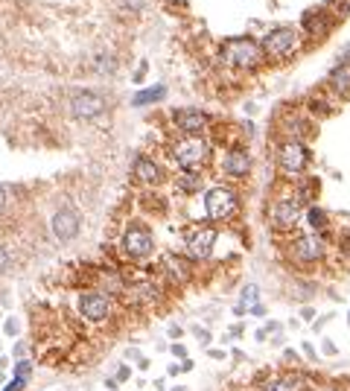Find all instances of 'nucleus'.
Listing matches in <instances>:
<instances>
[{
	"label": "nucleus",
	"instance_id": "2f4dec72",
	"mask_svg": "<svg viewBox=\"0 0 350 391\" xmlns=\"http://www.w3.org/2000/svg\"><path fill=\"white\" fill-rule=\"evenodd\" d=\"M27 388V379H12V383H6L3 391H24Z\"/></svg>",
	"mask_w": 350,
	"mask_h": 391
},
{
	"label": "nucleus",
	"instance_id": "cd10ccee",
	"mask_svg": "<svg viewBox=\"0 0 350 391\" xmlns=\"http://www.w3.org/2000/svg\"><path fill=\"white\" fill-rule=\"evenodd\" d=\"M18 330H21L18 319H6V321H3V333H6V336H18Z\"/></svg>",
	"mask_w": 350,
	"mask_h": 391
},
{
	"label": "nucleus",
	"instance_id": "09e8293b",
	"mask_svg": "<svg viewBox=\"0 0 350 391\" xmlns=\"http://www.w3.org/2000/svg\"><path fill=\"white\" fill-rule=\"evenodd\" d=\"M172 391H184V388H181V386H178V388H172Z\"/></svg>",
	"mask_w": 350,
	"mask_h": 391
},
{
	"label": "nucleus",
	"instance_id": "8fccbe9b",
	"mask_svg": "<svg viewBox=\"0 0 350 391\" xmlns=\"http://www.w3.org/2000/svg\"><path fill=\"white\" fill-rule=\"evenodd\" d=\"M347 321H350V312H347Z\"/></svg>",
	"mask_w": 350,
	"mask_h": 391
},
{
	"label": "nucleus",
	"instance_id": "e433bc0d",
	"mask_svg": "<svg viewBox=\"0 0 350 391\" xmlns=\"http://www.w3.org/2000/svg\"><path fill=\"white\" fill-rule=\"evenodd\" d=\"M248 312H251V316H257V319H262V316H266V307H262V304H254Z\"/></svg>",
	"mask_w": 350,
	"mask_h": 391
},
{
	"label": "nucleus",
	"instance_id": "473e14b6",
	"mask_svg": "<svg viewBox=\"0 0 350 391\" xmlns=\"http://www.w3.org/2000/svg\"><path fill=\"white\" fill-rule=\"evenodd\" d=\"M338 64H345V68H350V41L342 47V53H338Z\"/></svg>",
	"mask_w": 350,
	"mask_h": 391
},
{
	"label": "nucleus",
	"instance_id": "c756f323",
	"mask_svg": "<svg viewBox=\"0 0 350 391\" xmlns=\"http://www.w3.org/2000/svg\"><path fill=\"white\" fill-rule=\"evenodd\" d=\"M321 353H324V356H338V347H336L330 339H324V342H321Z\"/></svg>",
	"mask_w": 350,
	"mask_h": 391
},
{
	"label": "nucleus",
	"instance_id": "0eeeda50",
	"mask_svg": "<svg viewBox=\"0 0 350 391\" xmlns=\"http://www.w3.org/2000/svg\"><path fill=\"white\" fill-rule=\"evenodd\" d=\"M216 245V228L213 225H193L187 234H184V248H187V257L193 263H202L213 254Z\"/></svg>",
	"mask_w": 350,
	"mask_h": 391
},
{
	"label": "nucleus",
	"instance_id": "a878e982",
	"mask_svg": "<svg viewBox=\"0 0 350 391\" xmlns=\"http://www.w3.org/2000/svg\"><path fill=\"white\" fill-rule=\"evenodd\" d=\"M301 353H304L310 362H319V351H315L312 342H301Z\"/></svg>",
	"mask_w": 350,
	"mask_h": 391
},
{
	"label": "nucleus",
	"instance_id": "f3484780",
	"mask_svg": "<svg viewBox=\"0 0 350 391\" xmlns=\"http://www.w3.org/2000/svg\"><path fill=\"white\" fill-rule=\"evenodd\" d=\"M126 298L129 304H158L163 298V292L155 280H135V284L126 286Z\"/></svg>",
	"mask_w": 350,
	"mask_h": 391
},
{
	"label": "nucleus",
	"instance_id": "6e6552de",
	"mask_svg": "<svg viewBox=\"0 0 350 391\" xmlns=\"http://www.w3.org/2000/svg\"><path fill=\"white\" fill-rule=\"evenodd\" d=\"M123 252L129 260H146L155 252V237L144 225H131L123 234Z\"/></svg>",
	"mask_w": 350,
	"mask_h": 391
},
{
	"label": "nucleus",
	"instance_id": "2eb2a0df",
	"mask_svg": "<svg viewBox=\"0 0 350 391\" xmlns=\"http://www.w3.org/2000/svg\"><path fill=\"white\" fill-rule=\"evenodd\" d=\"M161 269H163V278L172 280V284H190L193 278V260L181 254H167L161 260Z\"/></svg>",
	"mask_w": 350,
	"mask_h": 391
},
{
	"label": "nucleus",
	"instance_id": "a18cd8bd",
	"mask_svg": "<svg viewBox=\"0 0 350 391\" xmlns=\"http://www.w3.org/2000/svg\"><path fill=\"white\" fill-rule=\"evenodd\" d=\"M286 362H298V353H295V351H286Z\"/></svg>",
	"mask_w": 350,
	"mask_h": 391
},
{
	"label": "nucleus",
	"instance_id": "58836bf2",
	"mask_svg": "<svg viewBox=\"0 0 350 391\" xmlns=\"http://www.w3.org/2000/svg\"><path fill=\"white\" fill-rule=\"evenodd\" d=\"M207 356H211V360H216V362H222L228 353H225V351H207Z\"/></svg>",
	"mask_w": 350,
	"mask_h": 391
},
{
	"label": "nucleus",
	"instance_id": "393cba45",
	"mask_svg": "<svg viewBox=\"0 0 350 391\" xmlns=\"http://www.w3.org/2000/svg\"><path fill=\"white\" fill-rule=\"evenodd\" d=\"M12 374H15V379H29V374H32V362H27V360H18Z\"/></svg>",
	"mask_w": 350,
	"mask_h": 391
},
{
	"label": "nucleus",
	"instance_id": "b1692460",
	"mask_svg": "<svg viewBox=\"0 0 350 391\" xmlns=\"http://www.w3.org/2000/svg\"><path fill=\"white\" fill-rule=\"evenodd\" d=\"M257 298H260V286L257 284H248V286H243V292H239V304H245L248 310L254 307V304H260Z\"/></svg>",
	"mask_w": 350,
	"mask_h": 391
},
{
	"label": "nucleus",
	"instance_id": "79ce46f5",
	"mask_svg": "<svg viewBox=\"0 0 350 391\" xmlns=\"http://www.w3.org/2000/svg\"><path fill=\"white\" fill-rule=\"evenodd\" d=\"M245 312H248L245 304H234V316H245Z\"/></svg>",
	"mask_w": 350,
	"mask_h": 391
},
{
	"label": "nucleus",
	"instance_id": "4c0bfd02",
	"mask_svg": "<svg viewBox=\"0 0 350 391\" xmlns=\"http://www.w3.org/2000/svg\"><path fill=\"white\" fill-rule=\"evenodd\" d=\"M9 269V254H6V248H0V271H6Z\"/></svg>",
	"mask_w": 350,
	"mask_h": 391
},
{
	"label": "nucleus",
	"instance_id": "423d86ee",
	"mask_svg": "<svg viewBox=\"0 0 350 391\" xmlns=\"http://www.w3.org/2000/svg\"><path fill=\"white\" fill-rule=\"evenodd\" d=\"M289 257L301 266H315L327 257V237L324 234H301L289 245Z\"/></svg>",
	"mask_w": 350,
	"mask_h": 391
},
{
	"label": "nucleus",
	"instance_id": "4468645a",
	"mask_svg": "<svg viewBox=\"0 0 350 391\" xmlns=\"http://www.w3.org/2000/svg\"><path fill=\"white\" fill-rule=\"evenodd\" d=\"M222 172L228 178H245L251 172V155L243 146H231L222 155Z\"/></svg>",
	"mask_w": 350,
	"mask_h": 391
},
{
	"label": "nucleus",
	"instance_id": "412c9836",
	"mask_svg": "<svg viewBox=\"0 0 350 391\" xmlns=\"http://www.w3.org/2000/svg\"><path fill=\"white\" fill-rule=\"evenodd\" d=\"M306 222L312 225L315 234H327V228H330V216H327L319 204H310V211H306Z\"/></svg>",
	"mask_w": 350,
	"mask_h": 391
},
{
	"label": "nucleus",
	"instance_id": "bb28decb",
	"mask_svg": "<svg viewBox=\"0 0 350 391\" xmlns=\"http://www.w3.org/2000/svg\"><path fill=\"white\" fill-rule=\"evenodd\" d=\"M338 252H342L345 260H350V231L342 234V240H338Z\"/></svg>",
	"mask_w": 350,
	"mask_h": 391
},
{
	"label": "nucleus",
	"instance_id": "f257e3e1",
	"mask_svg": "<svg viewBox=\"0 0 350 391\" xmlns=\"http://www.w3.org/2000/svg\"><path fill=\"white\" fill-rule=\"evenodd\" d=\"M211 155H213V146L202 135H187L172 146V158L181 167V172H202V167H207Z\"/></svg>",
	"mask_w": 350,
	"mask_h": 391
},
{
	"label": "nucleus",
	"instance_id": "7c9ffc66",
	"mask_svg": "<svg viewBox=\"0 0 350 391\" xmlns=\"http://www.w3.org/2000/svg\"><path fill=\"white\" fill-rule=\"evenodd\" d=\"M310 391H345L338 383H319V386H312Z\"/></svg>",
	"mask_w": 350,
	"mask_h": 391
},
{
	"label": "nucleus",
	"instance_id": "c85d7f7f",
	"mask_svg": "<svg viewBox=\"0 0 350 391\" xmlns=\"http://www.w3.org/2000/svg\"><path fill=\"white\" fill-rule=\"evenodd\" d=\"M170 351H172V356H175V360H187V347H184V345H178V342H175L172 347H170Z\"/></svg>",
	"mask_w": 350,
	"mask_h": 391
},
{
	"label": "nucleus",
	"instance_id": "39448f33",
	"mask_svg": "<svg viewBox=\"0 0 350 391\" xmlns=\"http://www.w3.org/2000/svg\"><path fill=\"white\" fill-rule=\"evenodd\" d=\"M301 219H304V202L298 199V196H289V199L271 202V208H269V225L275 228L278 234L295 231Z\"/></svg>",
	"mask_w": 350,
	"mask_h": 391
},
{
	"label": "nucleus",
	"instance_id": "49530a36",
	"mask_svg": "<svg viewBox=\"0 0 350 391\" xmlns=\"http://www.w3.org/2000/svg\"><path fill=\"white\" fill-rule=\"evenodd\" d=\"M3 204H6V190L0 187V208H3Z\"/></svg>",
	"mask_w": 350,
	"mask_h": 391
},
{
	"label": "nucleus",
	"instance_id": "ddd939ff",
	"mask_svg": "<svg viewBox=\"0 0 350 391\" xmlns=\"http://www.w3.org/2000/svg\"><path fill=\"white\" fill-rule=\"evenodd\" d=\"M172 123L184 135H202L207 123H211V117L202 108H178V111H172Z\"/></svg>",
	"mask_w": 350,
	"mask_h": 391
},
{
	"label": "nucleus",
	"instance_id": "f8f14e48",
	"mask_svg": "<svg viewBox=\"0 0 350 391\" xmlns=\"http://www.w3.org/2000/svg\"><path fill=\"white\" fill-rule=\"evenodd\" d=\"M70 111L79 120H91V117H100L105 111V96L96 91H79L70 100Z\"/></svg>",
	"mask_w": 350,
	"mask_h": 391
},
{
	"label": "nucleus",
	"instance_id": "c9c22d12",
	"mask_svg": "<svg viewBox=\"0 0 350 391\" xmlns=\"http://www.w3.org/2000/svg\"><path fill=\"white\" fill-rule=\"evenodd\" d=\"M196 336H199V342H202V345H211V333H207V330L196 327Z\"/></svg>",
	"mask_w": 350,
	"mask_h": 391
},
{
	"label": "nucleus",
	"instance_id": "ea45409f",
	"mask_svg": "<svg viewBox=\"0 0 350 391\" xmlns=\"http://www.w3.org/2000/svg\"><path fill=\"white\" fill-rule=\"evenodd\" d=\"M301 316H304L306 321H315V310H312V307H304V310H301Z\"/></svg>",
	"mask_w": 350,
	"mask_h": 391
},
{
	"label": "nucleus",
	"instance_id": "5701e85b",
	"mask_svg": "<svg viewBox=\"0 0 350 391\" xmlns=\"http://www.w3.org/2000/svg\"><path fill=\"white\" fill-rule=\"evenodd\" d=\"M167 96V88L163 85H155V88H146V91H140V94H135V105H152V103H158V100H163Z\"/></svg>",
	"mask_w": 350,
	"mask_h": 391
},
{
	"label": "nucleus",
	"instance_id": "a19ab883",
	"mask_svg": "<svg viewBox=\"0 0 350 391\" xmlns=\"http://www.w3.org/2000/svg\"><path fill=\"white\" fill-rule=\"evenodd\" d=\"M237 336H243V324H237V327L228 330V339H237Z\"/></svg>",
	"mask_w": 350,
	"mask_h": 391
},
{
	"label": "nucleus",
	"instance_id": "de8ad7c7",
	"mask_svg": "<svg viewBox=\"0 0 350 391\" xmlns=\"http://www.w3.org/2000/svg\"><path fill=\"white\" fill-rule=\"evenodd\" d=\"M175 3H187V0H175Z\"/></svg>",
	"mask_w": 350,
	"mask_h": 391
},
{
	"label": "nucleus",
	"instance_id": "aec40b11",
	"mask_svg": "<svg viewBox=\"0 0 350 391\" xmlns=\"http://www.w3.org/2000/svg\"><path fill=\"white\" fill-rule=\"evenodd\" d=\"M327 85H330V91L338 96V100H347L350 96V68H345V64L333 68L330 76H327Z\"/></svg>",
	"mask_w": 350,
	"mask_h": 391
},
{
	"label": "nucleus",
	"instance_id": "f704fd0d",
	"mask_svg": "<svg viewBox=\"0 0 350 391\" xmlns=\"http://www.w3.org/2000/svg\"><path fill=\"white\" fill-rule=\"evenodd\" d=\"M129 374H131V368H129V365H120V371H117V383H123V379H129Z\"/></svg>",
	"mask_w": 350,
	"mask_h": 391
},
{
	"label": "nucleus",
	"instance_id": "9d476101",
	"mask_svg": "<svg viewBox=\"0 0 350 391\" xmlns=\"http://www.w3.org/2000/svg\"><path fill=\"white\" fill-rule=\"evenodd\" d=\"M111 307H114V298H108L105 292H100V289H85L79 295L82 319L94 321V324H100V321H105L108 316H111Z\"/></svg>",
	"mask_w": 350,
	"mask_h": 391
},
{
	"label": "nucleus",
	"instance_id": "7ed1b4c3",
	"mask_svg": "<svg viewBox=\"0 0 350 391\" xmlns=\"http://www.w3.org/2000/svg\"><path fill=\"white\" fill-rule=\"evenodd\" d=\"M262 44H257L254 38H228L222 44V59L225 64H231L237 70H254L257 64L262 62Z\"/></svg>",
	"mask_w": 350,
	"mask_h": 391
},
{
	"label": "nucleus",
	"instance_id": "20e7f679",
	"mask_svg": "<svg viewBox=\"0 0 350 391\" xmlns=\"http://www.w3.org/2000/svg\"><path fill=\"white\" fill-rule=\"evenodd\" d=\"M239 211V196L234 187H228V184H216L204 193V213L211 222H228L234 219Z\"/></svg>",
	"mask_w": 350,
	"mask_h": 391
},
{
	"label": "nucleus",
	"instance_id": "1a4fd4ad",
	"mask_svg": "<svg viewBox=\"0 0 350 391\" xmlns=\"http://www.w3.org/2000/svg\"><path fill=\"white\" fill-rule=\"evenodd\" d=\"M295 47H298V29L292 27H278L262 38V53L269 59H286L295 53Z\"/></svg>",
	"mask_w": 350,
	"mask_h": 391
},
{
	"label": "nucleus",
	"instance_id": "72a5a7b5",
	"mask_svg": "<svg viewBox=\"0 0 350 391\" xmlns=\"http://www.w3.org/2000/svg\"><path fill=\"white\" fill-rule=\"evenodd\" d=\"M96 68H100L103 73H105V70H114V62H111V59H105V56H103L100 62H96Z\"/></svg>",
	"mask_w": 350,
	"mask_h": 391
},
{
	"label": "nucleus",
	"instance_id": "c03bdc74",
	"mask_svg": "<svg viewBox=\"0 0 350 391\" xmlns=\"http://www.w3.org/2000/svg\"><path fill=\"white\" fill-rule=\"evenodd\" d=\"M140 3H144V0H126L129 9H140Z\"/></svg>",
	"mask_w": 350,
	"mask_h": 391
},
{
	"label": "nucleus",
	"instance_id": "dca6fc26",
	"mask_svg": "<svg viewBox=\"0 0 350 391\" xmlns=\"http://www.w3.org/2000/svg\"><path fill=\"white\" fill-rule=\"evenodd\" d=\"M53 234L62 243H70L76 234H79V213L70 208H62L56 216H53Z\"/></svg>",
	"mask_w": 350,
	"mask_h": 391
},
{
	"label": "nucleus",
	"instance_id": "4be33fe9",
	"mask_svg": "<svg viewBox=\"0 0 350 391\" xmlns=\"http://www.w3.org/2000/svg\"><path fill=\"white\" fill-rule=\"evenodd\" d=\"M175 187L181 193H199L204 187V178H202V172H181L178 181H175Z\"/></svg>",
	"mask_w": 350,
	"mask_h": 391
},
{
	"label": "nucleus",
	"instance_id": "f03ea898",
	"mask_svg": "<svg viewBox=\"0 0 350 391\" xmlns=\"http://www.w3.org/2000/svg\"><path fill=\"white\" fill-rule=\"evenodd\" d=\"M275 164L283 176L289 178H298L304 176V170L310 167V149H306L304 140H295V137H283L278 149H275Z\"/></svg>",
	"mask_w": 350,
	"mask_h": 391
},
{
	"label": "nucleus",
	"instance_id": "9b49d317",
	"mask_svg": "<svg viewBox=\"0 0 350 391\" xmlns=\"http://www.w3.org/2000/svg\"><path fill=\"white\" fill-rule=\"evenodd\" d=\"M310 388H312V383H306V377L301 371L266 374L257 386V391H310Z\"/></svg>",
	"mask_w": 350,
	"mask_h": 391
},
{
	"label": "nucleus",
	"instance_id": "37998d69",
	"mask_svg": "<svg viewBox=\"0 0 350 391\" xmlns=\"http://www.w3.org/2000/svg\"><path fill=\"white\" fill-rule=\"evenodd\" d=\"M170 336H172V339H181L184 330H181V327H170Z\"/></svg>",
	"mask_w": 350,
	"mask_h": 391
},
{
	"label": "nucleus",
	"instance_id": "a211bd4d",
	"mask_svg": "<svg viewBox=\"0 0 350 391\" xmlns=\"http://www.w3.org/2000/svg\"><path fill=\"white\" fill-rule=\"evenodd\" d=\"M131 176H135L137 184H146V187H152V184H158L163 178V172H161V167L152 158L137 155L135 158V167H131Z\"/></svg>",
	"mask_w": 350,
	"mask_h": 391
},
{
	"label": "nucleus",
	"instance_id": "6ab92c4d",
	"mask_svg": "<svg viewBox=\"0 0 350 391\" xmlns=\"http://www.w3.org/2000/svg\"><path fill=\"white\" fill-rule=\"evenodd\" d=\"M330 18H327L324 9H312V12H306L304 15V29H306V36L310 38H324L327 32H330Z\"/></svg>",
	"mask_w": 350,
	"mask_h": 391
}]
</instances>
